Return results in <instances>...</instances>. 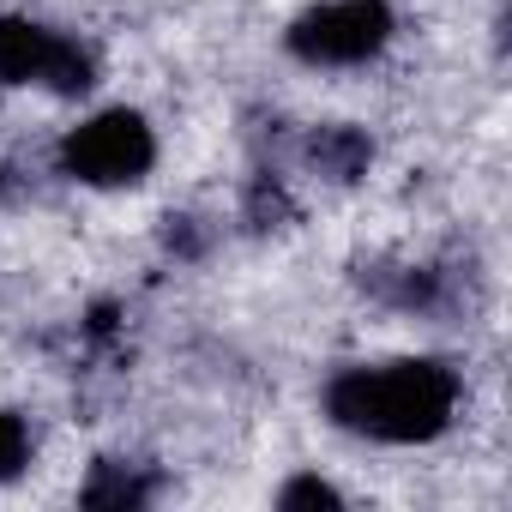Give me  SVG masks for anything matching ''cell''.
<instances>
[{"instance_id":"1","label":"cell","mask_w":512,"mask_h":512,"mask_svg":"<svg viewBox=\"0 0 512 512\" xmlns=\"http://www.w3.org/2000/svg\"><path fill=\"white\" fill-rule=\"evenodd\" d=\"M326 410L338 428L386 446H416L452 428L458 380L440 362H386V368H344L326 386Z\"/></svg>"},{"instance_id":"2","label":"cell","mask_w":512,"mask_h":512,"mask_svg":"<svg viewBox=\"0 0 512 512\" xmlns=\"http://www.w3.org/2000/svg\"><path fill=\"white\" fill-rule=\"evenodd\" d=\"M157 163V133L139 109H103L61 139V169L85 187H133Z\"/></svg>"},{"instance_id":"3","label":"cell","mask_w":512,"mask_h":512,"mask_svg":"<svg viewBox=\"0 0 512 512\" xmlns=\"http://www.w3.org/2000/svg\"><path fill=\"white\" fill-rule=\"evenodd\" d=\"M284 43L308 67H362L392 43V7L386 0H320L290 25Z\"/></svg>"},{"instance_id":"4","label":"cell","mask_w":512,"mask_h":512,"mask_svg":"<svg viewBox=\"0 0 512 512\" xmlns=\"http://www.w3.org/2000/svg\"><path fill=\"white\" fill-rule=\"evenodd\" d=\"M0 85H49L55 97H79L91 85V55L31 19H0Z\"/></svg>"},{"instance_id":"5","label":"cell","mask_w":512,"mask_h":512,"mask_svg":"<svg viewBox=\"0 0 512 512\" xmlns=\"http://www.w3.org/2000/svg\"><path fill=\"white\" fill-rule=\"evenodd\" d=\"M25 464H31V428H25V416L0 410V482H13Z\"/></svg>"},{"instance_id":"6","label":"cell","mask_w":512,"mask_h":512,"mask_svg":"<svg viewBox=\"0 0 512 512\" xmlns=\"http://www.w3.org/2000/svg\"><path fill=\"white\" fill-rule=\"evenodd\" d=\"M314 157H320V163H332V169H338V181H350V175L368 163V145H362L356 133H326V139H314Z\"/></svg>"},{"instance_id":"7","label":"cell","mask_w":512,"mask_h":512,"mask_svg":"<svg viewBox=\"0 0 512 512\" xmlns=\"http://www.w3.org/2000/svg\"><path fill=\"white\" fill-rule=\"evenodd\" d=\"M278 506H284V512H302V506H344V494H338L332 482H320V476H296V482L278 488Z\"/></svg>"},{"instance_id":"8","label":"cell","mask_w":512,"mask_h":512,"mask_svg":"<svg viewBox=\"0 0 512 512\" xmlns=\"http://www.w3.org/2000/svg\"><path fill=\"white\" fill-rule=\"evenodd\" d=\"M139 500H145V488L133 476H97L85 488V506H139Z\"/></svg>"}]
</instances>
